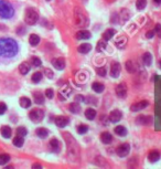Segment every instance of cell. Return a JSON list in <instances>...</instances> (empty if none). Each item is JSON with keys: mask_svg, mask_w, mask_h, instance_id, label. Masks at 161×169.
Wrapping results in <instances>:
<instances>
[{"mask_svg": "<svg viewBox=\"0 0 161 169\" xmlns=\"http://www.w3.org/2000/svg\"><path fill=\"white\" fill-rule=\"evenodd\" d=\"M52 65L58 71H63L65 69V67H66V63H65V60L63 57H56V59L52 60Z\"/></svg>", "mask_w": 161, "mask_h": 169, "instance_id": "12", "label": "cell"}, {"mask_svg": "<svg viewBox=\"0 0 161 169\" xmlns=\"http://www.w3.org/2000/svg\"><path fill=\"white\" fill-rule=\"evenodd\" d=\"M6 111H7V105L5 104V103H0V115H2V114H5L6 113Z\"/></svg>", "mask_w": 161, "mask_h": 169, "instance_id": "46", "label": "cell"}, {"mask_svg": "<svg viewBox=\"0 0 161 169\" xmlns=\"http://www.w3.org/2000/svg\"><path fill=\"white\" fill-rule=\"evenodd\" d=\"M0 132H1V135H2L3 138H10L12 135V130L9 126H2Z\"/></svg>", "mask_w": 161, "mask_h": 169, "instance_id": "31", "label": "cell"}, {"mask_svg": "<svg viewBox=\"0 0 161 169\" xmlns=\"http://www.w3.org/2000/svg\"><path fill=\"white\" fill-rule=\"evenodd\" d=\"M153 31H155V33H159L161 31V24H159V23L156 24L155 28H153Z\"/></svg>", "mask_w": 161, "mask_h": 169, "instance_id": "49", "label": "cell"}, {"mask_svg": "<svg viewBox=\"0 0 161 169\" xmlns=\"http://www.w3.org/2000/svg\"><path fill=\"white\" fill-rule=\"evenodd\" d=\"M161 158L160 151L157 150V149H153V150H150L148 154V160L150 163H157L159 159Z\"/></svg>", "mask_w": 161, "mask_h": 169, "instance_id": "16", "label": "cell"}, {"mask_svg": "<svg viewBox=\"0 0 161 169\" xmlns=\"http://www.w3.org/2000/svg\"><path fill=\"white\" fill-rule=\"evenodd\" d=\"M136 123L141 126H148V125L152 124V117L151 116H145V115H140L136 119Z\"/></svg>", "mask_w": 161, "mask_h": 169, "instance_id": "13", "label": "cell"}, {"mask_svg": "<svg viewBox=\"0 0 161 169\" xmlns=\"http://www.w3.org/2000/svg\"><path fill=\"white\" fill-rule=\"evenodd\" d=\"M106 48H107V41H105L104 39L98 41L97 44H96V51L97 52H103Z\"/></svg>", "mask_w": 161, "mask_h": 169, "instance_id": "34", "label": "cell"}, {"mask_svg": "<svg viewBox=\"0 0 161 169\" xmlns=\"http://www.w3.org/2000/svg\"><path fill=\"white\" fill-rule=\"evenodd\" d=\"M92 88H93L95 93H103L105 91V85L103 83H100V82H94L92 84Z\"/></svg>", "mask_w": 161, "mask_h": 169, "instance_id": "25", "label": "cell"}, {"mask_svg": "<svg viewBox=\"0 0 161 169\" xmlns=\"http://www.w3.org/2000/svg\"><path fill=\"white\" fill-rule=\"evenodd\" d=\"M159 67H160V69H161V60L159 61Z\"/></svg>", "mask_w": 161, "mask_h": 169, "instance_id": "53", "label": "cell"}, {"mask_svg": "<svg viewBox=\"0 0 161 169\" xmlns=\"http://www.w3.org/2000/svg\"><path fill=\"white\" fill-rule=\"evenodd\" d=\"M75 21L76 24L79 26V27H84V26H86L88 23L87 18L84 15H82V13H79V12L75 13Z\"/></svg>", "mask_w": 161, "mask_h": 169, "instance_id": "17", "label": "cell"}, {"mask_svg": "<svg viewBox=\"0 0 161 169\" xmlns=\"http://www.w3.org/2000/svg\"><path fill=\"white\" fill-rule=\"evenodd\" d=\"M19 29H20V30H18V33L19 34H22V33H25V29L23 27H20Z\"/></svg>", "mask_w": 161, "mask_h": 169, "instance_id": "50", "label": "cell"}, {"mask_svg": "<svg viewBox=\"0 0 161 169\" xmlns=\"http://www.w3.org/2000/svg\"><path fill=\"white\" fill-rule=\"evenodd\" d=\"M91 36H92V33L88 30H86V29L77 31L75 34V38L77 40H88L91 39Z\"/></svg>", "mask_w": 161, "mask_h": 169, "instance_id": "15", "label": "cell"}, {"mask_svg": "<svg viewBox=\"0 0 161 169\" xmlns=\"http://www.w3.org/2000/svg\"><path fill=\"white\" fill-rule=\"evenodd\" d=\"M29 118H30L33 123H40V122H42L43 118H44V112L40 109H34L29 113Z\"/></svg>", "mask_w": 161, "mask_h": 169, "instance_id": "4", "label": "cell"}, {"mask_svg": "<svg viewBox=\"0 0 161 169\" xmlns=\"http://www.w3.org/2000/svg\"><path fill=\"white\" fill-rule=\"evenodd\" d=\"M31 64H32L33 67H41V65H42V61L40 60L39 57H31Z\"/></svg>", "mask_w": 161, "mask_h": 169, "instance_id": "41", "label": "cell"}, {"mask_svg": "<svg viewBox=\"0 0 161 169\" xmlns=\"http://www.w3.org/2000/svg\"><path fill=\"white\" fill-rule=\"evenodd\" d=\"M129 153H130V145L128 143H124V144L119 145L118 147L116 148V154L122 158L127 157Z\"/></svg>", "mask_w": 161, "mask_h": 169, "instance_id": "5", "label": "cell"}, {"mask_svg": "<svg viewBox=\"0 0 161 169\" xmlns=\"http://www.w3.org/2000/svg\"><path fill=\"white\" fill-rule=\"evenodd\" d=\"M122 113L119 109H114L108 115V121L110 123H114V124L118 123L119 121H122Z\"/></svg>", "mask_w": 161, "mask_h": 169, "instance_id": "8", "label": "cell"}, {"mask_svg": "<svg viewBox=\"0 0 161 169\" xmlns=\"http://www.w3.org/2000/svg\"><path fill=\"white\" fill-rule=\"evenodd\" d=\"M76 130H77V133H79V135H85L88 132V126L85 124H79V126H77V128H76Z\"/></svg>", "mask_w": 161, "mask_h": 169, "instance_id": "35", "label": "cell"}, {"mask_svg": "<svg viewBox=\"0 0 161 169\" xmlns=\"http://www.w3.org/2000/svg\"><path fill=\"white\" fill-rule=\"evenodd\" d=\"M91 50L92 44H89V43H83V44L77 47V52L81 53V54H87V53L91 52Z\"/></svg>", "mask_w": 161, "mask_h": 169, "instance_id": "19", "label": "cell"}, {"mask_svg": "<svg viewBox=\"0 0 161 169\" xmlns=\"http://www.w3.org/2000/svg\"><path fill=\"white\" fill-rule=\"evenodd\" d=\"M153 36H155V31H153V30H149V31H147L146 36H147V38H148V39H152V38H153Z\"/></svg>", "mask_w": 161, "mask_h": 169, "instance_id": "48", "label": "cell"}, {"mask_svg": "<svg viewBox=\"0 0 161 169\" xmlns=\"http://www.w3.org/2000/svg\"><path fill=\"white\" fill-rule=\"evenodd\" d=\"M15 15V9L12 5L6 0H0V17L3 19L12 18Z\"/></svg>", "mask_w": 161, "mask_h": 169, "instance_id": "2", "label": "cell"}, {"mask_svg": "<svg viewBox=\"0 0 161 169\" xmlns=\"http://www.w3.org/2000/svg\"><path fill=\"white\" fill-rule=\"evenodd\" d=\"M29 43H30L31 45H33V47H35V45H38L40 43V36H38V34H30V36H29Z\"/></svg>", "mask_w": 161, "mask_h": 169, "instance_id": "33", "label": "cell"}, {"mask_svg": "<svg viewBox=\"0 0 161 169\" xmlns=\"http://www.w3.org/2000/svg\"><path fill=\"white\" fill-rule=\"evenodd\" d=\"M45 96L49 98V100H52L54 97V91L53 88H46L45 90Z\"/></svg>", "mask_w": 161, "mask_h": 169, "instance_id": "43", "label": "cell"}, {"mask_svg": "<svg viewBox=\"0 0 161 169\" xmlns=\"http://www.w3.org/2000/svg\"><path fill=\"white\" fill-rule=\"evenodd\" d=\"M143 62L146 67H150L152 63V55L150 52H145L143 54Z\"/></svg>", "mask_w": 161, "mask_h": 169, "instance_id": "28", "label": "cell"}, {"mask_svg": "<svg viewBox=\"0 0 161 169\" xmlns=\"http://www.w3.org/2000/svg\"><path fill=\"white\" fill-rule=\"evenodd\" d=\"M49 148L52 153H60V150H61V143L59 142V139L52 138L49 142Z\"/></svg>", "mask_w": 161, "mask_h": 169, "instance_id": "14", "label": "cell"}, {"mask_svg": "<svg viewBox=\"0 0 161 169\" xmlns=\"http://www.w3.org/2000/svg\"><path fill=\"white\" fill-rule=\"evenodd\" d=\"M96 73H97L98 76H102V78H105L107 75V70L105 67H96Z\"/></svg>", "mask_w": 161, "mask_h": 169, "instance_id": "39", "label": "cell"}, {"mask_svg": "<svg viewBox=\"0 0 161 169\" xmlns=\"http://www.w3.org/2000/svg\"><path fill=\"white\" fill-rule=\"evenodd\" d=\"M25 21L28 26H34L39 21V13L34 8H28L25 15Z\"/></svg>", "mask_w": 161, "mask_h": 169, "instance_id": "3", "label": "cell"}, {"mask_svg": "<svg viewBox=\"0 0 161 169\" xmlns=\"http://www.w3.org/2000/svg\"><path fill=\"white\" fill-rule=\"evenodd\" d=\"M153 2L157 3V5H161V0H153Z\"/></svg>", "mask_w": 161, "mask_h": 169, "instance_id": "52", "label": "cell"}, {"mask_svg": "<svg viewBox=\"0 0 161 169\" xmlns=\"http://www.w3.org/2000/svg\"><path fill=\"white\" fill-rule=\"evenodd\" d=\"M44 73H45V76L48 78V79H53L54 78V73H53V71L52 70H50V69H45L44 70Z\"/></svg>", "mask_w": 161, "mask_h": 169, "instance_id": "44", "label": "cell"}, {"mask_svg": "<svg viewBox=\"0 0 161 169\" xmlns=\"http://www.w3.org/2000/svg\"><path fill=\"white\" fill-rule=\"evenodd\" d=\"M42 78H43L42 73H41V72H35L33 75H32L31 80H32V82H33V83H39V82H41Z\"/></svg>", "mask_w": 161, "mask_h": 169, "instance_id": "37", "label": "cell"}, {"mask_svg": "<svg viewBox=\"0 0 161 169\" xmlns=\"http://www.w3.org/2000/svg\"><path fill=\"white\" fill-rule=\"evenodd\" d=\"M18 43L13 39L3 38L0 39V55L6 57H12L18 53Z\"/></svg>", "mask_w": 161, "mask_h": 169, "instance_id": "1", "label": "cell"}, {"mask_svg": "<svg viewBox=\"0 0 161 169\" xmlns=\"http://www.w3.org/2000/svg\"><path fill=\"white\" fill-rule=\"evenodd\" d=\"M122 19H124V20H127V19L129 18V12H128V10L122 9Z\"/></svg>", "mask_w": 161, "mask_h": 169, "instance_id": "47", "label": "cell"}, {"mask_svg": "<svg viewBox=\"0 0 161 169\" xmlns=\"http://www.w3.org/2000/svg\"><path fill=\"white\" fill-rule=\"evenodd\" d=\"M84 115H85L86 119H88V121H94L95 117H96V115H97V113H96V111H95L94 109H92V107H88V109H85Z\"/></svg>", "mask_w": 161, "mask_h": 169, "instance_id": "20", "label": "cell"}, {"mask_svg": "<svg viewBox=\"0 0 161 169\" xmlns=\"http://www.w3.org/2000/svg\"><path fill=\"white\" fill-rule=\"evenodd\" d=\"M30 69H31L30 63L23 62V63H21L20 64V67H19V72L21 73L22 75H27L28 73L30 72Z\"/></svg>", "mask_w": 161, "mask_h": 169, "instance_id": "24", "label": "cell"}, {"mask_svg": "<svg viewBox=\"0 0 161 169\" xmlns=\"http://www.w3.org/2000/svg\"><path fill=\"white\" fill-rule=\"evenodd\" d=\"M10 156L8 154H0V165H6L9 163Z\"/></svg>", "mask_w": 161, "mask_h": 169, "instance_id": "40", "label": "cell"}, {"mask_svg": "<svg viewBox=\"0 0 161 169\" xmlns=\"http://www.w3.org/2000/svg\"><path fill=\"white\" fill-rule=\"evenodd\" d=\"M12 143H13V145H15V147H22L23 144H25V137L17 135L15 138H13Z\"/></svg>", "mask_w": 161, "mask_h": 169, "instance_id": "32", "label": "cell"}, {"mask_svg": "<svg viewBox=\"0 0 161 169\" xmlns=\"http://www.w3.org/2000/svg\"><path fill=\"white\" fill-rule=\"evenodd\" d=\"M46 1H51V0H46Z\"/></svg>", "mask_w": 161, "mask_h": 169, "instance_id": "55", "label": "cell"}, {"mask_svg": "<svg viewBox=\"0 0 161 169\" xmlns=\"http://www.w3.org/2000/svg\"><path fill=\"white\" fill-rule=\"evenodd\" d=\"M28 134V129L25 128V127L23 126H20L17 128V135L19 136H22V137H25V135Z\"/></svg>", "mask_w": 161, "mask_h": 169, "instance_id": "42", "label": "cell"}, {"mask_svg": "<svg viewBox=\"0 0 161 169\" xmlns=\"http://www.w3.org/2000/svg\"><path fill=\"white\" fill-rule=\"evenodd\" d=\"M100 142L103 143L104 145H109L112 142V135L109 132H104L100 134Z\"/></svg>", "mask_w": 161, "mask_h": 169, "instance_id": "18", "label": "cell"}, {"mask_svg": "<svg viewBox=\"0 0 161 169\" xmlns=\"http://www.w3.org/2000/svg\"><path fill=\"white\" fill-rule=\"evenodd\" d=\"M32 168H42V166L40 164H33L32 165Z\"/></svg>", "mask_w": 161, "mask_h": 169, "instance_id": "51", "label": "cell"}, {"mask_svg": "<svg viewBox=\"0 0 161 169\" xmlns=\"http://www.w3.org/2000/svg\"><path fill=\"white\" fill-rule=\"evenodd\" d=\"M69 111H70L72 114H79L81 112V105H79V102H73L71 103L70 105H69Z\"/></svg>", "mask_w": 161, "mask_h": 169, "instance_id": "23", "label": "cell"}, {"mask_svg": "<svg viewBox=\"0 0 161 169\" xmlns=\"http://www.w3.org/2000/svg\"><path fill=\"white\" fill-rule=\"evenodd\" d=\"M114 132H115L116 135L120 136V137H124V136L127 135V129H126V127L122 126V125H118V126H116L114 128Z\"/></svg>", "mask_w": 161, "mask_h": 169, "instance_id": "30", "label": "cell"}, {"mask_svg": "<svg viewBox=\"0 0 161 169\" xmlns=\"http://www.w3.org/2000/svg\"><path fill=\"white\" fill-rule=\"evenodd\" d=\"M125 67H126V70H127L128 73H130V74L136 73V71H137L136 64H135L131 60H128L127 62H126V64H125Z\"/></svg>", "mask_w": 161, "mask_h": 169, "instance_id": "27", "label": "cell"}, {"mask_svg": "<svg viewBox=\"0 0 161 169\" xmlns=\"http://www.w3.org/2000/svg\"><path fill=\"white\" fill-rule=\"evenodd\" d=\"M115 93L117 95V97H119V98H125V97L127 96V93H128L127 85L125 84V83L118 84L115 88Z\"/></svg>", "mask_w": 161, "mask_h": 169, "instance_id": "7", "label": "cell"}, {"mask_svg": "<svg viewBox=\"0 0 161 169\" xmlns=\"http://www.w3.org/2000/svg\"><path fill=\"white\" fill-rule=\"evenodd\" d=\"M149 105V102L146 100H143V101H139V102H136L134 103L132 105L130 106V111L131 112H140V111H143Z\"/></svg>", "mask_w": 161, "mask_h": 169, "instance_id": "9", "label": "cell"}, {"mask_svg": "<svg viewBox=\"0 0 161 169\" xmlns=\"http://www.w3.org/2000/svg\"><path fill=\"white\" fill-rule=\"evenodd\" d=\"M54 123H55V125H56L58 127H60V128H64L65 126L69 125V123H70V118L66 117V116H63V115H61V116H56V117L54 118Z\"/></svg>", "mask_w": 161, "mask_h": 169, "instance_id": "11", "label": "cell"}, {"mask_svg": "<svg viewBox=\"0 0 161 169\" xmlns=\"http://www.w3.org/2000/svg\"><path fill=\"white\" fill-rule=\"evenodd\" d=\"M126 43H127V38H126V36H120V38L116 41L117 48H124Z\"/></svg>", "mask_w": 161, "mask_h": 169, "instance_id": "38", "label": "cell"}, {"mask_svg": "<svg viewBox=\"0 0 161 169\" xmlns=\"http://www.w3.org/2000/svg\"><path fill=\"white\" fill-rule=\"evenodd\" d=\"M33 100H34V103L35 104H38V105H42V104H44V95H43L41 92H34L33 93Z\"/></svg>", "mask_w": 161, "mask_h": 169, "instance_id": "22", "label": "cell"}, {"mask_svg": "<svg viewBox=\"0 0 161 169\" xmlns=\"http://www.w3.org/2000/svg\"><path fill=\"white\" fill-rule=\"evenodd\" d=\"M74 100L76 101V102H85V96H83L82 94H77V95H75V97H74Z\"/></svg>", "mask_w": 161, "mask_h": 169, "instance_id": "45", "label": "cell"}, {"mask_svg": "<svg viewBox=\"0 0 161 169\" xmlns=\"http://www.w3.org/2000/svg\"><path fill=\"white\" fill-rule=\"evenodd\" d=\"M19 104H20V106H21L22 109H29L31 106V100L29 97L22 96L19 100Z\"/></svg>", "mask_w": 161, "mask_h": 169, "instance_id": "29", "label": "cell"}, {"mask_svg": "<svg viewBox=\"0 0 161 169\" xmlns=\"http://www.w3.org/2000/svg\"><path fill=\"white\" fill-rule=\"evenodd\" d=\"M71 94H72V88H71L70 85L66 84L59 92V98H60V101H65L67 97H70Z\"/></svg>", "mask_w": 161, "mask_h": 169, "instance_id": "10", "label": "cell"}, {"mask_svg": "<svg viewBox=\"0 0 161 169\" xmlns=\"http://www.w3.org/2000/svg\"><path fill=\"white\" fill-rule=\"evenodd\" d=\"M159 33H160V38H161V31H160V32H159Z\"/></svg>", "mask_w": 161, "mask_h": 169, "instance_id": "54", "label": "cell"}, {"mask_svg": "<svg viewBox=\"0 0 161 169\" xmlns=\"http://www.w3.org/2000/svg\"><path fill=\"white\" fill-rule=\"evenodd\" d=\"M160 88H161V83H160Z\"/></svg>", "mask_w": 161, "mask_h": 169, "instance_id": "56", "label": "cell"}, {"mask_svg": "<svg viewBox=\"0 0 161 169\" xmlns=\"http://www.w3.org/2000/svg\"><path fill=\"white\" fill-rule=\"evenodd\" d=\"M35 134H37V136L39 137V138L44 139L49 136V130L46 129V128H44V127H40V128H37Z\"/></svg>", "mask_w": 161, "mask_h": 169, "instance_id": "26", "label": "cell"}, {"mask_svg": "<svg viewBox=\"0 0 161 169\" xmlns=\"http://www.w3.org/2000/svg\"><path fill=\"white\" fill-rule=\"evenodd\" d=\"M147 7V0H136V8L137 10H143Z\"/></svg>", "mask_w": 161, "mask_h": 169, "instance_id": "36", "label": "cell"}, {"mask_svg": "<svg viewBox=\"0 0 161 169\" xmlns=\"http://www.w3.org/2000/svg\"><path fill=\"white\" fill-rule=\"evenodd\" d=\"M120 72H122V67L119 62L117 61H114L110 64V70H109V74L112 79H118L119 75H120Z\"/></svg>", "mask_w": 161, "mask_h": 169, "instance_id": "6", "label": "cell"}, {"mask_svg": "<svg viewBox=\"0 0 161 169\" xmlns=\"http://www.w3.org/2000/svg\"><path fill=\"white\" fill-rule=\"evenodd\" d=\"M116 34V30L115 29H107L103 32L102 34V38H103L105 41H109L112 38H114V36Z\"/></svg>", "mask_w": 161, "mask_h": 169, "instance_id": "21", "label": "cell"}]
</instances>
